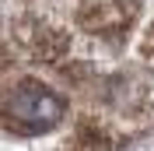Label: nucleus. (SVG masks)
<instances>
[{"label":"nucleus","mask_w":154,"mask_h":151,"mask_svg":"<svg viewBox=\"0 0 154 151\" xmlns=\"http://www.w3.org/2000/svg\"><path fill=\"white\" fill-rule=\"evenodd\" d=\"M67 113V102L42 81H21L0 95V116L14 133H46Z\"/></svg>","instance_id":"nucleus-1"},{"label":"nucleus","mask_w":154,"mask_h":151,"mask_svg":"<svg viewBox=\"0 0 154 151\" xmlns=\"http://www.w3.org/2000/svg\"><path fill=\"white\" fill-rule=\"evenodd\" d=\"M133 18V7H123L119 0H105V4H84L77 11V21L91 32H109V28H119Z\"/></svg>","instance_id":"nucleus-2"},{"label":"nucleus","mask_w":154,"mask_h":151,"mask_svg":"<svg viewBox=\"0 0 154 151\" xmlns=\"http://www.w3.org/2000/svg\"><path fill=\"white\" fill-rule=\"evenodd\" d=\"M25 42H28V49L38 60H46V63H53V60L67 49V35L56 32V28H46V25H35V35H25Z\"/></svg>","instance_id":"nucleus-3"}]
</instances>
